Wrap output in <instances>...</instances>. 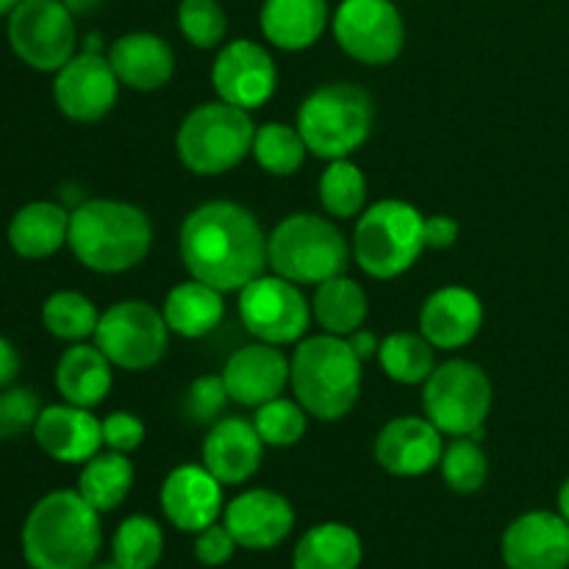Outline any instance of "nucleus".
I'll return each mask as SVG.
<instances>
[{"label":"nucleus","mask_w":569,"mask_h":569,"mask_svg":"<svg viewBox=\"0 0 569 569\" xmlns=\"http://www.w3.org/2000/svg\"><path fill=\"white\" fill-rule=\"evenodd\" d=\"M267 237L256 214L231 200H211L187 214L178 250L187 272L226 292H242L270 267Z\"/></svg>","instance_id":"1"},{"label":"nucleus","mask_w":569,"mask_h":569,"mask_svg":"<svg viewBox=\"0 0 569 569\" xmlns=\"http://www.w3.org/2000/svg\"><path fill=\"white\" fill-rule=\"evenodd\" d=\"M22 559L31 569H89L103 545L100 511L78 489H56L28 511L20 533Z\"/></svg>","instance_id":"2"},{"label":"nucleus","mask_w":569,"mask_h":569,"mask_svg":"<svg viewBox=\"0 0 569 569\" xmlns=\"http://www.w3.org/2000/svg\"><path fill=\"white\" fill-rule=\"evenodd\" d=\"M67 248L87 270L117 276L148 259L153 226L139 206L122 200H83L70 211Z\"/></svg>","instance_id":"3"},{"label":"nucleus","mask_w":569,"mask_h":569,"mask_svg":"<svg viewBox=\"0 0 569 569\" xmlns=\"http://www.w3.org/2000/svg\"><path fill=\"white\" fill-rule=\"evenodd\" d=\"M292 365L295 400L322 422H337L348 415L361 395V365L345 337L317 333L298 342Z\"/></svg>","instance_id":"4"},{"label":"nucleus","mask_w":569,"mask_h":569,"mask_svg":"<svg viewBox=\"0 0 569 569\" xmlns=\"http://www.w3.org/2000/svg\"><path fill=\"white\" fill-rule=\"evenodd\" d=\"M376 103L356 83H322L298 109V131L317 159H350L370 139Z\"/></svg>","instance_id":"5"},{"label":"nucleus","mask_w":569,"mask_h":569,"mask_svg":"<svg viewBox=\"0 0 569 569\" xmlns=\"http://www.w3.org/2000/svg\"><path fill=\"white\" fill-rule=\"evenodd\" d=\"M350 244L328 217L298 211L272 228L267 237L270 270L298 287H317L342 276L350 264Z\"/></svg>","instance_id":"6"},{"label":"nucleus","mask_w":569,"mask_h":569,"mask_svg":"<svg viewBox=\"0 0 569 569\" xmlns=\"http://www.w3.org/2000/svg\"><path fill=\"white\" fill-rule=\"evenodd\" d=\"M253 137L256 122L250 111L217 98L183 117L176 150L189 172L211 178L242 164L253 150Z\"/></svg>","instance_id":"7"},{"label":"nucleus","mask_w":569,"mask_h":569,"mask_svg":"<svg viewBox=\"0 0 569 569\" xmlns=\"http://www.w3.org/2000/svg\"><path fill=\"white\" fill-rule=\"evenodd\" d=\"M426 217L406 200H378L356 222L353 259L361 270L378 281H389L415 267L426 250L422 239Z\"/></svg>","instance_id":"8"},{"label":"nucleus","mask_w":569,"mask_h":569,"mask_svg":"<svg viewBox=\"0 0 569 569\" xmlns=\"http://www.w3.org/2000/svg\"><path fill=\"white\" fill-rule=\"evenodd\" d=\"M422 411L448 437H470L487 426L492 381L472 361H445L422 383Z\"/></svg>","instance_id":"9"},{"label":"nucleus","mask_w":569,"mask_h":569,"mask_svg":"<svg viewBox=\"0 0 569 569\" xmlns=\"http://www.w3.org/2000/svg\"><path fill=\"white\" fill-rule=\"evenodd\" d=\"M6 39L17 59L37 72H59L76 56V14L64 0H20L6 17Z\"/></svg>","instance_id":"10"},{"label":"nucleus","mask_w":569,"mask_h":569,"mask_svg":"<svg viewBox=\"0 0 569 569\" xmlns=\"http://www.w3.org/2000/svg\"><path fill=\"white\" fill-rule=\"evenodd\" d=\"M92 339L111 365L142 372L164 359L170 328L164 315L144 300H120L100 315Z\"/></svg>","instance_id":"11"},{"label":"nucleus","mask_w":569,"mask_h":569,"mask_svg":"<svg viewBox=\"0 0 569 569\" xmlns=\"http://www.w3.org/2000/svg\"><path fill=\"white\" fill-rule=\"evenodd\" d=\"M339 48L367 67L392 64L406 44V26L392 0H342L331 17Z\"/></svg>","instance_id":"12"},{"label":"nucleus","mask_w":569,"mask_h":569,"mask_svg":"<svg viewBox=\"0 0 569 569\" xmlns=\"http://www.w3.org/2000/svg\"><path fill=\"white\" fill-rule=\"evenodd\" d=\"M239 317L250 337L281 348L306 339L311 306L298 283L272 272L259 276L239 292Z\"/></svg>","instance_id":"13"},{"label":"nucleus","mask_w":569,"mask_h":569,"mask_svg":"<svg viewBox=\"0 0 569 569\" xmlns=\"http://www.w3.org/2000/svg\"><path fill=\"white\" fill-rule=\"evenodd\" d=\"M120 78L109 56L81 50L59 72H53L56 109L72 122H98L114 109Z\"/></svg>","instance_id":"14"},{"label":"nucleus","mask_w":569,"mask_h":569,"mask_svg":"<svg viewBox=\"0 0 569 569\" xmlns=\"http://www.w3.org/2000/svg\"><path fill=\"white\" fill-rule=\"evenodd\" d=\"M211 87L217 98L244 111L261 109L276 94L278 67L264 44L233 39L222 44L211 64Z\"/></svg>","instance_id":"15"},{"label":"nucleus","mask_w":569,"mask_h":569,"mask_svg":"<svg viewBox=\"0 0 569 569\" xmlns=\"http://www.w3.org/2000/svg\"><path fill=\"white\" fill-rule=\"evenodd\" d=\"M509 569H569V522L559 511H526L500 539Z\"/></svg>","instance_id":"16"},{"label":"nucleus","mask_w":569,"mask_h":569,"mask_svg":"<svg viewBox=\"0 0 569 569\" xmlns=\"http://www.w3.org/2000/svg\"><path fill=\"white\" fill-rule=\"evenodd\" d=\"M161 511L183 533H198L220 522L226 511L222 483L206 467L181 465L161 483Z\"/></svg>","instance_id":"17"},{"label":"nucleus","mask_w":569,"mask_h":569,"mask_svg":"<svg viewBox=\"0 0 569 569\" xmlns=\"http://www.w3.org/2000/svg\"><path fill=\"white\" fill-rule=\"evenodd\" d=\"M372 450L389 476L420 478L442 461V431L428 417H395L381 428Z\"/></svg>","instance_id":"18"},{"label":"nucleus","mask_w":569,"mask_h":569,"mask_svg":"<svg viewBox=\"0 0 569 569\" xmlns=\"http://www.w3.org/2000/svg\"><path fill=\"white\" fill-rule=\"evenodd\" d=\"M220 376L233 403L259 409L267 400L281 398L292 376V365L278 345L253 342L239 348L226 361Z\"/></svg>","instance_id":"19"},{"label":"nucleus","mask_w":569,"mask_h":569,"mask_svg":"<svg viewBox=\"0 0 569 569\" xmlns=\"http://www.w3.org/2000/svg\"><path fill=\"white\" fill-rule=\"evenodd\" d=\"M222 522L233 533L239 548L272 550L292 533L295 509L283 495L272 489H248L226 506Z\"/></svg>","instance_id":"20"},{"label":"nucleus","mask_w":569,"mask_h":569,"mask_svg":"<svg viewBox=\"0 0 569 569\" xmlns=\"http://www.w3.org/2000/svg\"><path fill=\"white\" fill-rule=\"evenodd\" d=\"M39 450L61 465H87L103 448V420L72 403L44 406L33 426Z\"/></svg>","instance_id":"21"},{"label":"nucleus","mask_w":569,"mask_h":569,"mask_svg":"<svg viewBox=\"0 0 569 569\" xmlns=\"http://www.w3.org/2000/svg\"><path fill=\"white\" fill-rule=\"evenodd\" d=\"M264 448L253 420L222 417L209 428L203 442V467L222 487H239L259 472Z\"/></svg>","instance_id":"22"},{"label":"nucleus","mask_w":569,"mask_h":569,"mask_svg":"<svg viewBox=\"0 0 569 569\" xmlns=\"http://www.w3.org/2000/svg\"><path fill=\"white\" fill-rule=\"evenodd\" d=\"M483 303L472 289L442 287L422 303L420 333L437 350H459L478 337Z\"/></svg>","instance_id":"23"},{"label":"nucleus","mask_w":569,"mask_h":569,"mask_svg":"<svg viewBox=\"0 0 569 569\" xmlns=\"http://www.w3.org/2000/svg\"><path fill=\"white\" fill-rule=\"evenodd\" d=\"M109 61L120 83L137 92H156L176 76V53L170 42L150 31H131L114 39L109 48Z\"/></svg>","instance_id":"24"},{"label":"nucleus","mask_w":569,"mask_h":569,"mask_svg":"<svg viewBox=\"0 0 569 569\" xmlns=\"http://www.w3.org/2000/svg\"><path fill=\"white\" fill-rule=\"evenodd\" d=\"M328 26V0H264L259 11V28L267 42L289 53L320 42Z\"/></svg>","instance_id":"25"},{"label":"nucleus","mask_w":569,"mask_h":569,"mask_svg":"<svg viewBox=\"0 0 569 569\" xmlns=\"http://www.w3.org/2000/svg\"><path fill=\"white\" fill-rule=\"evenodd\" d=\"M70 237V211L53 200H31L20 206L6 228L9 248L20 259L42 261L59 253Z\"/></svg>","instance_id":"26"},{"label":"nucleus","mask_w":569,"mask_h":569,"mask_svg":"<svg viewBox=\"0 0 569 569\" xmlns=\"http://www.w3.org/2000/svg\"><path fill=\"white\" fill-rule=\"evenodd\" d=\"M114 365L103 356L98 345L76 342L56 361V392L64 403L94 409L106 400L114 383Z\"/></svg>","instance_id":"27"},{"label":"nucleus","mask_w":569,"mask_h":569,"mask_svg":"<svg viewBox=\"0 0 569 569\" xmlns=\"http://www.w3.org/2000/svg\"><path fill=\"white\" fill-rule=\"evenodd\" d=\"M161 315H164L170 333L183 339H200L209 337L222 322L226 300H222L220 289L209 287L198 278H189L167 292Z\"/></svg>","instance_id":"28"},{"label":"nucleus","mask_w":569,"mask_h":569,"mask_svg":"<svg viewBox=\"0 0 569 569\" xmlns=\"http://www.w3.org/2000/svg\"><path fill=\"white\" fill-rule=\"evenodd\" d=\"M365 545L359 531L345 522H320L295 545L292 569H359Z\"/></svg>","instance_id":"29"},{"label":"nucleus","mask_w":569,"mask_h":569,"mask_svg":"<svg viewBox=\"0 0 569 569\" xmlns=\"http://www.w3.org/2000/svg\"><path fill=\"white\" fill-rule=\"evenodd\" d=\"M133 478H137V472H133L131 459L126 453L100 450L87 465H81L76 489L92 509L106 515V511H114L126 503L133 489Z\"/></svg>","instance_id":"30"},{"label":"nucleus","mask_w":569,"mask_h":569,"mask_svg":"<svg viewBox=\"0 0 569 569\" xmlns=\"http://www.w3.org/2000/svg\"><path fill=\"white\" fill-rule=\"evenodd\" d=\"M367 292L353 278L333 276L328 281L317 283L315 300H311V317L320 322V328L333 337H345L359 331L367 320Z\"/></svg>","instance_id":"31"},{"label":"nucleus","mask_w":569,"mask_h":569,"mask_svg":"<svg viewBox=\"0 0 569 569\" xmlns=\"http://www.w3.org/2000/svg\"><path fill=\"white\" fill-rule=\"evenodd\" d=\"M378 365L395 383L417 387V383H426L437 370V348L422 333H389L387 339H381Z\"/></svg>","instance_id":"32"},{"label":"nucleus","mask_w":569,"mask_h":569,"mask_svg":"<svg viewBox=\"0 0 569 569\" xmlns=\"http://www.w3.org/2000/svg\"><path fill=\"white\" fill-rule=\"evenodd\" d=\"M100 322V311L87 295L76 289H59L42 303V326L50 337L61 342H87L94 337Z\"/></svg>","instance_id":"33"},{"label":"nucleus","mask_w":569,"mask_h":569,"mask_svg":"<svg viewBox=\"0 0 569 569\" xmlns=\"http://www.w3.org/2000/svg\"><path fill=\"white\" fill-rule=\"evenodd\" d=\"M306 153H309V148H306L303 137H300L298 126L292 128L287 122H264V126H256L250 156L270 176H295L303 167Z\"/></svg>","instance_id":"34"},{"label":"nucleus","mask_w":569,"mask_h":569,"mask_svg":"<svg viewBox=\"0 0 569 569\" xmlns=\"http://www.w3.org/2000/svg\"><path fill=\"white\" fill-rule=\"evenodd\" d=\"M164 553L161 526L148 515H131L111 537V559L126 569H153Z\"/></svg>","instance_id":"35"},{"label":"nucleus","mask_w":569,"mask_h":569,"mask_svg":"<svg viewBox=\"0 0 569 569\" xmlns=\"http://www.w3.org/2000/svg\"><path fill=\"white\" fill-rule=\"evenodd\" d=\"M320 203L337 220H353L367 203V178L350 159L328 161L320 176Z\"/></svg>","instance_id":"36"},{"label":"nucleus","mask_w":569,"mask_h":569,"mask_svg":"<svg viewBox=\"0 0 569 569\" xmlns=\"http://www.w3.org/2000/svg\"><path fill=\"white\" fill-rule=\"evenodd\" d=\"M439 467H442L445 483L459 495L481 492L489 478L487 453H483L481 442L470 437H453V442L445 445Z\"/></svg>","instance_id":"37"},{"label":"nucleus","mask_w":569,"mask_h":569,"mask_svg":"<svg viewBox=\"0 0 569 569\" xmlns=\"http://www.w3.org/2000/svg\"><path fill=\"white\" fill-rule=\"evenodd\" d=\"M253 426L267 448H292V445H298L306 437L309 411L298 400H267V403H261L256 409Z\"/></svg>","instance_id":"38"},{"label":"nucleus","mask_w":569,"mask_h":569,"mask_svg":"<svg viewBox=\"0 0 569 569\" xmlns=\"http://www.w3.org/2000/svg\"><path fill=\"white\" fill-rule=\"evenodd\" d=\"M178 28L192 48H220L228 33L226 9L220 6V0H181Z\"/></svg>","instance_id":"39"},{"label":"nucleus","mask_w":569,"mask_h":569,"mask_svg":"<svg viewBox=\"0 0 569 569\" xmlns=\"http://www.w3.org/2000/svg\"><path fill=\"white\" fill-rule=\"evenodd\" d=\"M42 409V400L31 387L11 383V387L0 389V442L33 433Z\"/></svg>","instance_id":"40"},{"label":"nucleus","mask_w":569,"mask_h":569,"mask_svg":"<svg viewBox=\"0 0 569 569\" xmlns=\"http://www.w3.org/2000/svg\"><path fill=\"white\" fill-rule=\"evenodd\" d=\"M228 395L226 381L222 376H203L198 381H192V387L187 389V400H183V411H187L189 420L194 426H214L217 420H222V411H226Z\"/></svg>","instance_id":"41"},{"label":"nucleus","mask_w":569,"mask_h":569,"mask_svg":"<svg viewBox=\"0 0 569 569\" xmlns=\"http://www.w3.org/2000/svg\"><path fill=\"white\" fill-rule=\"evenodd\" d=\"M237 539L228 531L226 522H214V526L203 528L194 533V559L203 567H222L233 559L237 553Z\"/></svg>","instance_id":"42"},{"label":"nucleus","mask_w":569,"mask_h":569,"mask_svg":"<svg viewBox=\"0 0 569 569\" xmlns=\"http://www.w3.org/2000/svg\"><path fill=\"white\" fill-rule=\"evenodd\" d=\"M144 442V422L131 411H111L103 420V448L133 453Z\"/></svg>","instance_id":"43"},{"label":"nucleus","mask_w":569,"mask_h":569,"mask_svg":"<svg viewBox=\"0 0 569 569\" xmlns=\"http://www.w3.org/2000/svg\"><path fill=\"white\" fill-rule=\"evenodd\" d=\"M461 226L448 214H433L422 220V239H426V248L431 250H448L453 248L456 239H459Z\"/></svg>","instance_id":"44"},{"label":"nucleus","mask_w":569,"mask_h":569,"mask_svg":"<svg viewBox=\"0 0 569 569\" xmlns=\"http://www.w3.org/2000/svg\"><path fill=\"white\" fill-rule=\"evenodd\" d=\"M20 370H22V359H20V353H17L14 342L0 333V389L17 383Z\"/></svg>","instance_id":"45"},{"label":"nucleus","mask_w":569,"mask_h":569,"mask_svg":"<svg viewBox=\"0 0 569 569\" xmlns=\"http://www.w3.org/2000/svg\"><path fill=\"white\" fill-rule=\"evenodd\" d=\"M348 342H350V348H353V353L359 356L361 361L376 359L378 350H381V339H378L372 331H367V328H359V331L350 333Z\"/></svg>","instance_id":"46"},{"label":"nucleus","mask_w":569,"mask_h":569,"mask_svg":"<svg viewBox=\"0 0 569 569\" xmlns=\"http://www.w3.org/2000/svg\"><path fill=\"white\" fill-rule=\"evenodd\" d=\"M64 6L78 17V14H89V11L98 9L100 0H64Z\"/></svg>","instance_id":"47"},{"label":"nucleus","mask_w":569,"mask_h":569,"mask_svg":"<svg viewBox=\"0 0 569 569\" xmlns=\"http://www.w3.org/2000/svg\"><path fill=\"white\" fill-rule=\"evenodd\" d=\"M556 503H559V515L565 517V520L569 522V478H567L565 483H561L559 500H556Z\"/></svg>","instance_id":"48"},{"label":"nucleus","mask_w":569,"mask_h":569,"mask_svg":"<svg viewBox=\"0 0 569 569\" xmlns=\"http://www.w3.org/2000/svg\"><path fill=\"white\" fill-rule=\"evenodd\" d=\"M20 6V0H0V17H9Z\"/></svg>","instance_id":"49"},{"label":"nucleus","mask_w":569,"mask_h":569,"mask_svg":"<svg viewBox=\"0 0 569 569\" xmlns=\"http://www.w3.org/2000/svg\"><path fill=\"white\" fill-rule=\"evenodd\" d=\"M89 569H126V567H120L117 561H111V565H98V567H89Z\"/></svg>","instance_id":"50"}]
</instances>
